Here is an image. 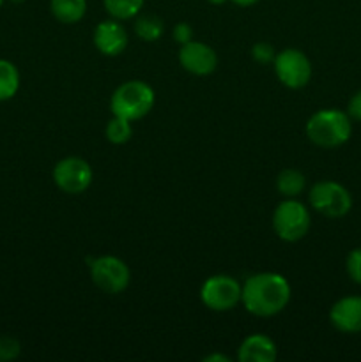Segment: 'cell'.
Segmentation results:
<instances>
[{"label": "cell", "mask_w": 361, "mask_h": 362, "mask_svg": "<svg viewBox=\"0 0 361 362\" xmlns=\"http://www.w3.org/2000/svg\"><path fill=\"white\" fill-rule=\"evenodd\" d=\"M350 134H353V120L342 110H319L306 122L308 140L321 148L342 147L349 141Z\"/></svg>", "instance_id": "obj_2"}, {"label": "cell", "mask_w": 361, "mask_h": 362, "mask_svg": "<svg viewBox=\"0 0 361 362\" xmlns=\"http://www.w3.org/2000/svg\"><path fill=\"white\" fill-rule=\"evenodd\" d=\"M290 285L278 272H258L244 281L241 303L255 317H275L290 300Z\"/></svg>", "instance_id": "obj_1"}, {"label": "cell", "mask_w": 361, "mask_h": 362, "mask_svg": "<svg viewBox=\"0 0 361 362\" xmlns=\"http://www.w3.org/2000/svg\"><path fill=\"white\" fill-rule=\"evenodd\" d=\"M278 356L275 341L265 334H251L241 343L237 359L241 362H273Z\"/></svg>", "instance_id": "obj_13"}, {"label": "cell", "mask_w": 361, "mask_h": 362, "mask_svg": "<svg viewBox=\"0 0 361 362\" xmlns=\"http://www.w3.org/2000/svg\"><path fill=\"white\" fill-rule=\"evenodd\" d=\"M20 88V71L11 60L0 59V101H9Z\"/></svg>", "instance_id": "obj_16"}, {"label": "cell", "mask_w": 361, "mask_h": 362, "mask_svg": "<svg viewBox=\"0 0 361 362\" xmlns=\"http://www.w3.org/2000/svg\"><path fill=\"white\" fill-rule=\"evenodd\" d=\"M209 4H212V6H222V4H225L227 0H207Z\"/></svg>", "instance_id": "obj_27"}, {"label": "cell", "mask_w": 361, "mask_h": 362, "mask_svg": "<svg viewBox=\"0 0 361 362\" xmlns=\"http://www.w3.org/2000/svg\"><path fill=\"white\" fill-rule=\"evenodd\" d=\"M154 101L156 94L151 85L142 80H130L115 88L110 99V108L113 115L134 122L154 108Z\"/></svg>", "instance_id": "obj_3"}, {"label": "cell", "mask_w": 361, "mask_h": 362, "mask_svg": "<svg viewBox=\"0 0 361 362\" xmlns=\"http://www.w3.org/2000/svg\"><path fill=\"white\" fill-rule=\"evenodd\" d=\"M306 187V177L296 168H285L276 177V189L282 197L296 198Z\"/></svg>", "instance_id": "obj_15"}, {"label": "cell", "mask_w": 361, "mask_h": 362, "mask_svg": "<svg viewBox=\"0 0 361 362\" xmlns=\"http://www.w3.org/2000/svg\"><path fill=\"white\" fill-rule=\"evenodd\" d=\"M91 279L103 293L117 296L130 286V267L117 257H98L91 262Z\"/></svg>", "instance_id": "obj_6"}, {"label": "cell", "mask_w": 361, "mask_h": 362, "mask_svg": "<svg viewBox=\"0 0 361 362\" xmlns=\"http://www.w3.org/2000/svg\"><path fill=\"white\" fill-rule=\"evenodd\" d=\"M50 11L60 23H78L87 13V0H50Z\"/></svg>", "instance_id": "obj_14"}, {"label": "cell", "mask_w": 361, "mask_h": 362, "mask_svg": "<svg viewBox=\"0 0 361 362\" xmlns=\"http://www.w3.org/2000/svg\"><path fill=\"white\" fill-rule=\"evenodd\" d=\"M94 46L106 57H117L126 49L127 32L119 20H105L96 27Z\"/></svg>", "instance_id": "obj_12"}, {"label": "cell", "mask_w": 361, "mask_h": 362, "mask_svg": "<svg viewBox=\"0 0 361 362\" xmlns=\"http://www.w3.org/2000/svg\"><path fill=\"white\" fill-rule=\"evenodd\" d=\"M179 62L184 71L195 76H207L214 73L218 66V55L209 45L200 41H190L180 46Z\"/></svg>", "instance_id": "obj_10"}, {"label": "cell", "mask_w": 361, "mask_h": 362, "mask_svg": "<svg viewBox=\"0 0 361 362\" xmlns=\"http://www.w3.org/2000/svg\"><path fill=\"white\" fill-rule=\"evenodd\" d=\"M273 66H275L276 78L285 87L297 90V88H303L310 83L311 62L301 49H282L280 53H276V59L273 62Z\"/></svg>", "instance_id": "obj_8"}, {"label": "cell", "mask_w": 361, "mask_h": 362, "mask_svg": "<svg viewBox=\"0 0 361 362\" xmlns=\"http://www.w3.org/2000/svg\"><path fill=\"white\" fill-rule=\"evenodd\" d=\"M92 177L94 173L91 165L76 156L60 159L53 168V182L67 194H81L87 191L92 184Z\"/></svg>", "instance_id": "obj_9"}, {"label": "cell", "mask_w": 361, "mask_h": 362, "mask_svg": "<svg viewBox=\"0 0 361 362\" xmlns=\"http://www.w3.org/2000/svg\"><path fill=\"white\" fill-rule=\"evenodd\" d=\"M251 57L258 64H273L276 59V49L271 42L258 41L251 46Z\"/></svg>", "instance_id": "obj_20"}, {"label": "cell", "mask_w": 361, "mask_h": 362, "mask_svg": "<svg viewBox=\"0 0 361 362\" xmlns=\"http://www.w3.org/2000/svg\"><path fill=\"white\" fill-rule=\"evenodd\" d=\"M241 292H243V285L232 276H211L202 285L200 300L209 310L225 313L241 303Z\"/></svg>", "instance_id": "obj_7"}, {"label": "cell", "mask_w": 361, "mask_h": 362, "mask_svg": "<svg viewBox=\"0 0 361 362\" xmlns=\"http://www.w3.org/2000/svg\"><path fill=\"white\" fill-rule=\"evenodd\" d=\"M232 2L239 7H250V6H253V4L260 2V0H232Z\"/></svg>", "instance_id": "obj_26"}, {"label": "cell", "mask_w": 361, "mask_h": 362, "mask_svg": "<svg viewBox=\"0 0 361 362\" xmlns=\"http://www.w3.org/2000/svg\"><path fill=\"white\" fill-rule=\"evenodd\" d=\"M13 2H23V0H13Z\"/></svg>", "instance_id": "obj_29"}, {"label": "cell", "mask_w": 361, "mask_h": 362, "mask_svg": "<svg viewBox=\"0 0 361 362\" xmlns=\"http://www.w3.org/2000/svg\"><path fill=\"white\" fill-rule=\"evenodd\" d=\"M205 362H230V357L223 356V354H212V356L204 357Z\"/></svg>", "instance_id": "obj_25"}, {"label": "cell", "mask_w": 361, "mask_h": 362, "mask_svg": "<svg viewBox=\"0 0 361 362\" xmlns=\"http://www.w3.org/2000/svg\"><path fill=\"white\" fill-rule=\"evenodd\" d=\"M4 2H6V0H0V7H2V6H4Z\"/></svg>", "instance_id": "obj_28"}, {"label": "cell", "mask_w": 361, "mask_h": 362, "mask_svg": "<svg viewBox=\"0 0 361 362\" xmlns=\"http://www.w3.org/2000/svg\"><path fill=\"white\" fill-rule=\"evenodd\" d=\"M145 0H103L105 11L113 18V20H131L138 16V13L144 7Z\"/></svg>", "instance_id": "obj_18"}, {"label": "cell", "mask_w": 361, "mask_h": 362, "mask_svg": "<svg viewBox=\"0 0 361 362\" xmlns=\"http://www.w3.org/2000/svg\"><path fill=\"white\" fill-rule=\"evenodd\" d=\"M21 352V345L13 336H2L0 338V362L14 361Z\"/></svg>", "instance_id": "obj_22"}, {"label": "cell", "mask_w": 361, "mask_h": 362, "mask_svg": "<svg viewBox=\"0 0 361 362\" xmlns=\"http://www.w3.org/2000/svg\"><path fill=\"white\" fill-rule=\"evenodd\" d=\"M308 200L314 211L329 219H340L353 209V197L349 189L335 180H321L310 187Z\"/></svg>", "instance_id": "obj_4"}, {"label": "cell", "mask_w": 361, "mask_h": 362, "mask_svg": "<svg viewBox=\"0 0 361 362\" xmlns=\"http://www.w3.org/2000/svg\"><path fill=\"white\" fill-rule=\"evenodd\" d=\"M311 225L310 212L301 202L287 198L273 212V230L285 243H297L308 233Z\"/></svg>", "instance_id": "obj_5"}, {"label": "cell", "mask_w": 361, "mask_h": 362, "mask_svg": "<svg viewBox=\"0 0 361 362\" xmlns=\"http://www.w3.org/2000/svg\"><path fill=\"white\" fill-rule=\"evenodd\" d=\"M329 322L343 334L361 332V296H347L336 300L329 310Z\"/></svg>", "instance_id": "obj_11"}, {"label": "cell", "mask_w": 361, "mask_h": 362, "mask_svg": "<svg viewBox=\"0 0 361 362\" xmlns=\"http://www.w3.org/2000/svg\"><path fill=\"white\" fill-rule=\"evenodd\" d=\"M345 271L350 281L361 285V247H354L345 258Z\"/></svg>", "instance_id": "obj_21"}, {"label": "cell", "mask_w": 361, "mask_h": 362, "mask_svg": "<svg viewBox=\"0 0 361 362\" xmlns=\"http://www.w3.org/2000/svg\"><path fill=\"white\" fill-rule=\"evenodd\" d=\"M172 37L177 45H186V42L193 41V27L190 23H186V21H180V23H177L173 27Z\"/></svg>", "instance_id": "obj_23"}, {"label": "cell", "mask_w": 361, "mask_h": 362, "mask_svg": "<svg viewBox=\"0 0 361 362\" xmlns=\"http://www.w3.org/2000/svg\"><path fill=\"white\" fill-rule=\"evenodd\" d=\"M134 32L145 42H154L165 32V23L156 14H140L134 21Z\"/></svg>", "instance_id": "obj_17"}, {"label": "cell", "mask_w": 361, "mask_h": 362, "mask_svg": "<svg viewBox=\"0 0 361 362\" xmlns=\"http://www.w3.org/2000/svg\"><path fill=\"white\" fill-rule=\"evenodd\" d=\"M105 136H106V140L113 145L127 144V141L131 140V136H133L131 120L113 115V119L108 120V124H106Z\"/></svg>", "instance_id": "obj_19"}, {"label": "cell", "mask_w": 361, "mask_h": 362, "mask_svg": "<svg viewBox=\"0 0 361 362\" xmlns=\"http://www.w3.org/2000/svg\"><path fill=\"white\" fill-rule=\"evenodd\" d=\"M347 115L354 122H361V90L354 92L353 98L347 103Z\"/></svg>", "instance_id": "obj_24"}]
</instances>
